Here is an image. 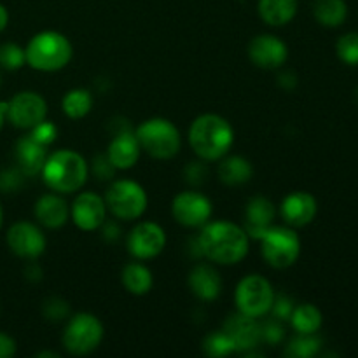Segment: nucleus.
I'll use <instances>...</instances> for the list:
<instances>
[{
  "label": "nucleus",
  "instance_id": "nucleus-23",
  "mask_svg": "<svg viewBox=\"0 0 358 358\" xmlns=\"http://www.w3.org/2000/svg\"><path fill=\"white\" fill-rule=\"evenodd\" d=\"M257 13L269 27H285L296 17L297 0H259Z\"/></svg>",
  "mask_w": 358,
  "mask_h": 358
},
{
  "label": "nucleus",
  "instance_id": "nucleus-32",
  "mask_svg": "<svg viewBox=\"0 0 358 358\" xmlns=\"http://www.w3.org/2000/svg\"><path fill=\"white\" fill-rule=\"evenodd\" d=\"M203 352L208 357H226L229 353L234 352L233 345H231L229 338L224 334L222 331L213 332L208 338L203 341Z\"/></svg>",
  "mask_w": 358,
  "mask_h": 358
},
{
  "label": "nucleus",
  "instance_id": "nucleus-33",
  "mask_svg": "<svg viewBox=\"0 0 358 358\" xmlns=\"http://www.w3.org/2000/svg\"><path fill=\"white\" fill-rule=\"evenodd\" d=\"M56 135H58V128H56L52 122L45 121V119L42 122H38L35 128L30 129L31 138L37 140L38 143H42V145H45V147H49L52 142H55Z\"/></svg>",
  "mask_w": 358,
  "mask_h": 358
},
{
  "label": "nucleus",
  "instance_id": "nucleus-41",
  "mask_svg": "<svg viewBox=\"0 0 358 358\" xmlns=\"http://www.w3.org/2000/svg\"><path fill=\"white\" fill-rule=\"evenodd\" d=\"M280 84H282L285 90H292V87L297 84V79H296V76H294V73L285 72V73H282V76H280Z\"/></svg>",
  "mask_w": 358,
  "mask_h": 358
},
{
  "label": "nucleus",
  "instance_id": "nucleus-18",
  "mask_svg": "<svg viewBox=\"0 0 358 358\" xmlns=\"http://www.w3.org/2000/svg\"><path fill=\"white\" fill-rule=\"evenodd\" d=\"M276 217V208L273 205L271 199L264 198V196H255L247 203L245 208V231L248 236L261 240L266 229L273 226V220Z\"/></svg>",
  "mask_w": 358,
  "mask_h": 358
},
{
  "label": "nucleus",
  "instance_id": "nucleus-46",
  "mask_svg": "<svg viewBox=\"0 0 358 358\" xmlns=\"http://www.w3.org/2000/svg\"><path fill=\"white\" fill-rule=\"evenodd\" d=\"M355 96H357V101H358V87H357V93H355Z\"/></svg>",
  "mask_w": 358,
  "mask_h": 358
},
{
  "label": "nucleus",
  "instance_id": "nucleus-28",
  "mask_svg": "<svg viewBox=\"0 0 358 358\" xmlns=\"http://www.w3.org/2000/svg\"><path fill=\"white\" fill-rule=\"evenodd\" d=\"M93 108V94L84 87L70 90L62 100V110L70 119H83Z\"/></svg>",
  "mask_w": 358,
  "mask_h": 358
},
{
  "label": "nucleus",
  "instance_id": "nucleus-21",
  "mask_svg": "<svg viewBox=\"0 0 358 358\" xmlns=\"http://www.w3.org/2000/svg\"><path fill=\"white\" fill-rule=\"evenodd\" d=\"M35 219L48 229H59L70 219V206L58 194H44L35 203Z\"/></svg>",
  "mask_w": 358,
  "mask_h": 358
},
{
  "label": "nucleus",
  "instance_id": "nucleus-7",
  "mask_svg": "<svg viewBox=\"0 0 358 358\" xmlns=\"http://www.w3.org/2000/svg\"><path fill=\"white\" fill-rule=\"evenodd\" d=\"M103 339V325L94 315L77 313L63 331V346L70 355L84 357L93 353Z\"/></svg>",
  "mask_w": 358,
  "mask_h": 358
},
{
  "label": "nucleus",
  "instance_id": "nucleus-25",
  "mask_svg": "<svg viewBox=\"0 0 358 358\" xmlns=\"http://www.w3.org/2000/svg\"><path fill=\"white\" fill-rule=\"evenodd\" d=\"M254 173L250 161L241 156H229L222 157L219 164V178L226 185H241L248 182Z\"/></svg>",
  "mask_w": 358,
  "mask_h": 358
},
{
  "label": "nucleus",
  "instance_id": "nucleus-45",
  "mask_svg": "<svg viewBox=\"0 0 358 358\" xmlns=\"http://www.w3.org/2000/svg\"><path fill=\"white\" fill-rule=\"evenodd\" d=\"M2 222H3V210H2V205H0V227H2Z\"/></svg>",
  "mask_w": 358,
  "mask_h": 358
},
{
  "label": "nucleus",
  "instance_id": "nucleus-30",
  "mask_svg": "<svg viewBox=\"0 0 358 358\" xmlns=\"http://www.w3.org/2000/svg\"><path fill=\"white\" fill-rule=\"evenodd\" d=\"M336 52L339 59L350 66L358 65V31H350L339 37L336 44Z\"/></svg>",
  "mask_w": 358,
  "mask_h": 358
},
{
  "label": "nucleus",
  "instance_id": "nucleus-8",
  "mask_svg": "<svg viewBox=\"0 0 358 358\" xmlns=\"http://www.w3.org/2000/svg\"><path fill=\"white\" fill-rule=\"evenodd\" d=\"M234 303L238 313L252 318H261L271 311L275 303V290L262 275H248L238 283L234 290Z\"/></svg>",
  "mask_w": 358,
  "mask_h": 358
},
{
  "label": "nucleus",
  "instance_id": "nucleus-15",
  "mask_svg": "<svg viewBox=\"0 0 358 358\" xmlns=\"http://www.w3.org/2000/svg\"><path fill=\"white\" fill-rule=\"evenodd\" d=\"M248 58L255 66L264 70H276L289 58L285 42L269 34L257 35L248 44Z\"/></svg>",
  "mask_w": 358,
  "mask_h": 358
},
{
  "label": "nucleus",
  "instance_id": "nucleus-16",
  "mask_svg": "<svg viewBox=\"0 0 358 358\" xmlns=\"http://www.w3.org/2000/svg\"><path fill=\"white\" fill-rule=\"evenodd\" d=\"M222 332L229 338L234 352H248L262 341V325L257 318L243 313L231 315L224 324Z\"/></svg>",
  "mask_w": 358,
  "mask_h": 358
},
{
  "label": "nucleus",
  "instance_id": "nucleus-5",
  "mask_svg": "<svg viewBox=\"0 0 358 358\" xmlns=\"http://www.w3.org/2000/svg\"><path fill=\"white\" fill-rule=\"evenodd\" d=\"M135 136L140 143V149L154 159H173L180 152V131L173 122L164 117L147 119L136 128Z\"/></svg>",
  "mask_w": 358,
  "mask_h": 358
},
{
  "label": "nucleus",
  "instance_id": "nucleus-40",
  "mask_svg": "<svg viewBox=\"0 0 358 358\" xmlns=\"http://www.w3.org/2000/svg\"><path fill=\"white\" fill-rule=\"evenodd\" d=\"M16 353V341L10 336L0 332V358H9Z\"/></svg>",
  "mask_w": 358,
  "mask_h": 358
},
{
  "label": "nucleus",
  "instance_id": "nucleus-34",
  "mask_svg": "<svg viewBox=\"0 0 358 358\" xmlns=\"http://www.w3.org/2000/svg\"><path fill=\"white\" fill-rule=\"evenodd\" d=\"M285 338V331H283L280 320L268 322L266 325H262V339L269 345H278V343L283 341Z\"/></svg>",
  "mask_w": 358,
  "mask_h": 358
},
{
  "label": "nucleus",
  "instance_id": "nucleus-31",
  "mask_svg": "<svg viewBox=\"0 0 358 358\" xmlns=\"http://www.w3.org/2000/svg\"><path fill=\"white\" fill-rule=\"evenodd\" d=\"M27 63L24 49L14 42L0 45V66L6 70H20Z\"/></svg>",
  "mask_w": 358,
  "mask_h": 358
},
{
  "label": "nucleus",
  "instance_id": "nucleus-43",
  "mask_svg": "<svg viewBox=\"0 0 358 358\" xmlns=\"http://www.w3.org/2000/svg\"><path fill=\"white\" fill-rule=\"evenodd\" d=\"M7 119V101H0V129Z\"/></svg>",
  "mask_w": 358,
  "mask_h": 358
},
{
  "label": "nucleus",
  "instance_id": "nucleus-17",
  "mask_svg": "<svg viewBox=\"0 0 358 358\" xmlns=\"http://www.w3.org/2000/svg\"><path fill=\"white\" fill-rule=\"evenodd\" d=\"M318 212V203L313 194L304 191L290 192L280 206V215L289 227H304L313 222Z\"/></svg>",
  "mask_w": 358,
  "mask_h": 358
},
{
  "label": "nucleus",
  "instance_id": "nucleus-9",
  "mask_svg": "<svg viewBox=\"0 0 358 358\" xmlns=\"http://www.w3.org/2000/svg\"><path fill=\"white\" fill-rule=\"evenodd\" d=\"M147 192L135 180H115L105 194L107 210L121 220H135L145 213Z\"/></svg>",
  "mask_w": 358,
  "mask_h": 358
},
{
  "label": "nucleus",
  "instance_id": "nucleus-24",
  "mask_svg": "<svg viewBox=\"0 0 358 358\" xmlns=\"http://www.w3.org/2000/svg\"><path fill=\"white\" fill-rule=\"evenodd\" d=\"M121 280L124 289L133 296H143V294L150 292L154 285L152 273L147 266L140 264V262H129L124 266L121 273Z\"/></svg>",
  "mask_w": 358,
  "mask_h": 358
},
{
  "label": "nucleus",
  "instance_id": "nucleus-44",
  "mask_svg": "<svg viewBox=\"0 0 358 358\" xmlns=\"http://www.w3.org/2000/svg\"><path fill=\"white\" fill-rule=\"evenodd\" d=\"M37 357H55V358H58L59 355H58V353H55V352H44V353H37Z\"/></svg>",
  "mask_w": 358,
  "mask_h": 358
},
{
  "label": "nucleus",
  "instance_id": "nucleus-20",
  "mask_svg": "<svg viewBox=\"0 0 358 358\" xmlns=\"http://www.w3.org/2000/svg\"><path fill=\"white\" fill-rule=\"evenodd\" d=\"M45 149L48 147L38 143L30 135L17 140L16 147H14V157H16L17 170L24 177H35L37 173H41L42 166L45 163V157H48V150Z\"/></svg>",
  "mask_w": 358,
  "mask_h": 358
},
{
  "label": "nucleus",
  "instance_id": "nucleus-26",
  "mask_svg": "<svg viewBox=\"0 0 358 358\" xmlns=\"http://www.w3.org/2000/svg\"><path fill=\"white\" fill-rule=\"evenodd\" d=\"M313 16L322 27L338 28L348 16V6L345 0H315Z\"/></svg>",
  "mask_w": 358,
  "mask_h": 358
},
{
  "label": "nucleus",
  "instance_id": "nucleus-35",
  "mask_svg": "<svg viewBox=\"0 0 358 358\" xmlns=\"http://www.w3.org/2000/svg\"><path fill=\"white\" fill-rule=\"evenodd\" d=\"M24 175L20 170H6L0 173V189L6 192L16 191L21 187Z\"/></svg>",
  "mask_w": 358,
  "mask_h": 358
},
{
  "label": "nucleus",
  "instance_id": "nucleus-4",
  "mask_svg": "<svg viewBox=\"0 0 358 358\" xmlns=\"http://www.w3.org/2000/svg\"><path fill=\"white\" fill-rule=\"evenodd\" d=\"M72 44L63 34L45 30L34 35L24 48L27 65L38 72H56L65 69L72 59Z\"/></svg>",
  "mask_w": 358,
  "mask_h": 358
},
{
  "label": "nucleus",
  "instance_id": "nucleus-12",
  "mask_svg": "<svg viewBox=\"0 0 358 358\" xmlns=\"http://www.w3.org/2000/svg\"><path fill=\"white\" fill-rule=\"evenodd\" d=\"M126 247H128L131 257L138 259V261H149V259L157 257L164 250L166 233L156 222H140L128 234Z\"/></svg>",
  "mask_w": 358,
  "mask_h": 358
},
{
  "label": "nucleus",
  "instance_id": "nucleus-10",
  "mask_svg": "<svg viewBox=\"0 0 358 358\" xmlns=\"http://www.w3.org/2000/svg\"><path fill=\"white\" fill-rule=\"evenodd\" d=\"M48 115V103L34 91H21L7 101V119L20 129H31Z\"/></svg>",
  "mask_w": 358,
  "mask_h": 358
},
{
  "label": "nucleus",
  "instance_id": "nucleus-11",
  "mask_svg": "<svg viewBox=\"0 0 358 358\" xmlns=\"http://www.w3.org/2000/svg\"><path fill=\"white\" fill-rule=\"evenodd\" d=\"M212 212V201L198 191H184L171 201V215L184 227H203Z\"/></svg>",
  "mask_w": 358,
  "mask_h": 358
},
{
  "label": "nucleus",
  "instance_id": "nucleus-1",
  "mask_svg": "<svg viewBox=\"0 0 358 358\" xmlns=\"http://www.w3.org/2000/svg\"><path fill=\"white\" fill-rule=\"evenodd\" d=\"M199 254L220 266L238 264L248 254V234L234 222L217 220L201 227L198 240Z\"/></svg>",
  "mask_w": 358,
  "mask_h": 358
},
{
  "label": "nucleus",
  "instance_id": "nucleus-14",
  "mask_svg": "<svg viewBox=\"0 0 358 358\" xmlns=\"http://www.w3.org/2000/svg\"><path fill=\"white\" fill-rule=\"evenodd\" d=\"M70 219L80 231H96L107 219V205L96 192H80L70 206Z\"/></svg>",
  "mask_w": 358,
  "mask_h": 358
},
{
  "label": "nucleus",
  "instance_id": "nucleus-3",
  "mask_svg": "<svg viewBox=\"0 0 358 358\" xmlns=\"http://www.w3.org/2000/svg\"><path fill=\"white\" fill-rule=\"evenodd\" d=\"M87 173H90V168H87L86 159L79 152L70 149L48 154L41 170L45 185L58 194H70V192L79 191L86 184Z\"/></svg>",
  "mask_w": 358,
  "mask_h": 358
},
{
  "label": "nucleus",
  "instance_id": "nucleus-29",
  "mask_svg": "<svg viewBox=\"0 0 358 358\" xmlns=\"http://www.w3.org/2000/svg\"><path fill=\"white\" fill-rule=\"evenodd\" d=\"M322 348V339L315 334H299L287 345L283 355L290 358H311Z\"/></svg>",
  "mask_w": 358,
  "mask_h": 358
},
{
  "label": "nucleus",
  "instance_id": "nucleus-36",
  "mask_svg": "<svg viewBox=\"0 0 358 358\" xmlns=\"http://www.w3.org/2000/svg\"><path fill=\"white\" fill-rule=\"evenodd\" d=\"M273 315H275L276 320H289L290 315H292L294 311V304H292V299H289L287 296H275V303H273V308H271Z\"/></svg>",
  "mask_w": 358,
  "mask_h": 358
},
{
  "label": "nucleus",
  "instance_id": "nucleus-19",
  "mask_svg": "<svg viewBox=\"0 0 358 358\" xmlns=\"http://www.w3.org/2000/svg\"><path fill=\"white\" fill-rule=\"evenodd\" d=\"M140 152H142V149H140L135 133L124 129V131L115 133L110 145H108L107 157L114 164L115 170H129L136 164Z\"/></svg>",
  "mask_w": 358,
  "mask_h": 358
},
{
  "label": "nucleus",
  "instance_id": "nucleus-6",
  "mask_svg": "<svg viewBox=\"0 0 358 358\" xmlns=\"http://www.w3.org/2000/svg\"><path fill=\"white\" fill-rule=\"evenodd\" d=\"M261 254L275 269H287L301 255V240L294 227L271 226L261 236Z\"/></svg>",
  "mask_w": 358,
  "mask_h": 358
},
{
  "label": "nucleus",
  "instance_id": "nucleus-39",
  "mask_svg": "<svg viewBox=\"0 0 358 358\" xmlns=\"http://www.w3.org/2000/svg\"><path fill=\"white\" fill-rule=\"evenodd\" d=\"M205 166H203L201 163H192L185 168V177H187V182H191V184H199V182H203L201 177H205Z\"/></svg>",
  "mask_w": 358,
  "mask_h": 358
},
{
  "label": "nucleus",
  "instance_id": "nucleus-22",
  "mask_svg": "<svg viewBox=\"0 0 358 358\" xmlns=\"http://www.w3.org/2000/svg\"><path fill=\"white\" fill-rule=\"evenodd\" d=\"M189 289L198 299L215 301L222 290V278L208 264H198L189 273Z\"/></svg>",
  "mask_w": 358,
  "mask_h": 358
},
{
  "label": "nucleus",
  "instance_id": "nucleus-27",
  "mask_svg": "<svg viewBox=\"0 0 358 358\" xmlns=\"http://www.w3.org/2000/svg\"><path fill=\"white\" fill-rule=\"evenodd\" d=\"M289 320L297 334H317L320 331L324 317H322V311L315 304L304 303L294 308Z\"/></svg>",
  "mask_w": 358,
  "mask_h": 358
},
{
  "label": "nucleus",
  "instance_id": "nucleus-42",
  "mask_svg": "<svg viewBox=\"0 0 358 358\" xmlns=\"http://www.w3.org/2000/svg\"><path fill=\"white\" fill-rule=\"evenodd\" d=\"M7 23H9V13H7L6 7L0 3V34H2L3 30H6Z\"/></svg>",
  "mask_w": 358,
  "mask_h": 358
},
{
  "label": "nucleus",
  "instance_id": "nucleus-13",
  "mask_svg": "<svg viewBox=\"0 0 358 358\" xmlns=\"http://www.w3.org/2000/svg\"><path fill=\"white\" fill-rule=\"evenodd\" d=\"M7 245L14 255L34 261L44 254L48 241L44 233L35 224L16 222L7 231Z\"/></svg>",
  "mask_w": 358,
  "mask_h": 358
},
{
  "label": "nucleus",
  "instance_id": "nucleus-2",
  "mask_svg": "<svg viewBox=\"0 0 358 358\" xmlns=\"http://www.w3.org/2000/svg\"><path fill=\"white\" fill-rule=\"evenodd\" d=\"M189 143L196 156L203 161H219L234 143L233 126L217 114H203L189 128Z\"/></svg>",
  "mask_w": 358,
  "mask_h": 358
},
{
  "label": "nucleus",
  "instance_id": "nucleus-38",
  "mask_svg": "<svg viewBox=\"0 0 358 358\" xmlns=\"http://www.w3.org/2000/svg\"><path fill=\"white\" fill-rule=\"evenodd\" d=\"M66 313H69V306L65 304V301L51 299L44 308V315L49 320H59V318L66 317Z\"/></svg>",
  "mask_w": 358,
  "mask_h": 358
},
{
  "label": "nucleus",
  "instance_id": "nucleus-37",
  "mask_svg": "<svg viewBox=\"0 0 358 358\" xmlns=\"http://www.w3.org/2000/svg\"><path fill=\"white\" fill-rule=\"evenodd\" d=\"M93 171L98 178L105 180V178H112L115 173L114 164L110 163V159L107 157V154H101V156H96L93 161Z\"/></svg>",
  "mask_w": 358,
  "mask_h": 358
}]
</instances>
